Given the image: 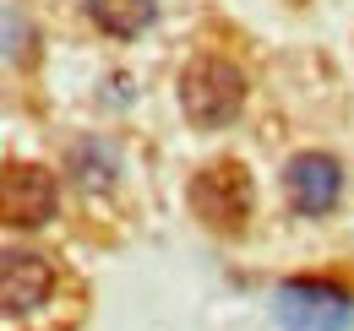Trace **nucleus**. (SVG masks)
<instances>
[{"label":"nucleus","mask_w":354,"mask_h":331,"mask_svg":"<svg viewBox=\"0 0 354 331\" xmlns=\"http://www.w3.org/2000/svg\"><path fill=\"white\" fill-rule=\"evenodd\" d=\"M180 109L185 120L213 130V125H229L240 109H245V71L229 66L218 54H202L180 71Z\"/></svg>","instance_id":"nucleus-1"},{"label":"nucleus","mask_w":354,"mask_h":331,"mask_svg":"<svg viewBox=\"0 0 354 331\" xmlns=\"http://www.w3.org/2000/svg\"><path fill=\"white\" fill-rule=\"evenodd\" d=\"M185 201H191V212H196L202 228L234 239V234H245V223H251V174H245V163H234V158H218V163H207L191 179Z\"/></svg>","instance_id":"nucleus-2"},{"label":"nucleus","mask_w":354,"mask_h":331,"mask_svg":"<svg viewBox=\"0 0 354 331\" xmlns=\"http://www.w3.org/2000/svg\"><path fill=\"white\" fill-rule=\"evenodd\" d=\"M272 315L283 331H349L354 326V299L333 283L295 277L272 288Z\"/></svg>","instance_id":"nucleus-3"},{"label":"nucleus","mask_w":354,"mask_h":331,"mask_svg":"<svg viewBox=\"0 0 354 331\" xmlns=\"http://www.w3.org/2000/svg\"><path fill=\"white\" fill-rule=\"evenodd\" d=\"M0 212L11 228H39L55 217V174L44 163H6L0 174Z\"/></svg>","instance_id":"nucleus-4"},{"label":"nucleus","mask_w":354,"mask_h":331,"mask_svg":"<svg viewBox=\"0 0 354 331\" xmlns=\"http://www.w3.org/2000/svg\"><path fill=\"white\" fill-rule=\"evenodd\" d=\"M283 190H289V201L300 212H327L338 201V190H344V168L338 158H327V152H300V158H289L283 168Z\"/></svg>","instance_id":"nucleus-5"},{"label":"nucleus","mask_w":354,"mask_h":331,"mask_svg":"<svg viewBox=\"0 0 354 331\" xmlns=\"http://www.w3.org/2000/svg\"><path fill=\"white\" fill-rule=\"evenodd\" d=\"M49 283H55V272H49L44 255H33V250H6V261H0V293H6V315H11V321L28 315V310H39L49 299Z\"/></svg>","instance_id":"nucleus-6"},{"label":"nucleus","mask_w":354,"mask_h":331,"mask_svg":"<svg viewBox=\"0 0 354 331\" xmlns=\"http://www.w3.org/2000/svg\"><path fill=\"white\" fill-rule=\"evenodd\" d=\"M93 17V28H104L109 39H136L153 17H158V0H82Z\"/></svg>","instance_id":"nucleus-7"},{"label":"nucleus","mask_w":354,"mask_h":331,"mask_svg":"<svg viewBox=\"0 0 354 331\" xmlns=\"http://www.w3.org/2000/svg\"><path fill=\"white\" fill-rule=\"evenodd\" d=\"M115 168H120V152H115L109 141H77V147H71V174H77L82 185H109Z\"/></svg>","instance_id":"nucleus-8"}]
</instances>
